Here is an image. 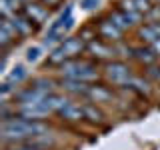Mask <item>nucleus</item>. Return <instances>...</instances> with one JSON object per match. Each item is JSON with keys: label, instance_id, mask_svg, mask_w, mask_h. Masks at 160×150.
I'll use <instances>...</instances> for the list:
<instances>
[{"label": "nucleus", "instance_id": "obj_22", "mask_svg": "<svg viewBox=\"0 0 160 150\" xmlns=\"http://www.w3.org/2000/svg\"><path fill=\"white\" fill-rule=\"evenodd\" d=\"M124 16H126V20L130 22V26L142 22V12H124Z\"/></svg>", "mask_w": 160, "mask_h": 150}, {"label": "nucleus", "instance_id": "obj_18", "mask_svg": "<svg viewBox=\"0 0 160 150\" xmlns=\"http://www.w3.org/2000/svg\"><path fill=\"white\" fill-rule=\"evenodd\" d=\"M82 108H84V118H88L90 122H102L104 120V114L100 112L94 104H86V106H82Z\"/></svg>", "mask_w": 160, "mask_h": 150}, {"label": "nucleus", "instance_id": "obj_8", "mask_svg": "<svg viewBox=\"0 0 160 150\" xmlns=\"http://www.w3.org/2000/svg\"><path fill=\"white\" fill-rule=\"evenodd\" d=\"M48 94H44L42 90H38L36 86H30V88H26V90H22V92H18L16 94V100L20 104H34V102H42L44 98H46Z\"/></svg>", "mask_w": 160, "mask_h": 150}, {"label": "nucleus", "instance_id": "obj_30", "mask_svg": "<svg viewBox=\"0 0 160 150\" xmlns=\"http://www.w3.org/2000/svg\"><path fill=\"white\" fill-rule=\"evenodd\" d=\"M156 2H160V0H156Z\"/></svg>", "mask_w": 160, "mask_h": 150}, {"label": "nucleus", "instance_id": "obj_11", "mask_svg": "<svg viewBox=\"0 0 160 150\" xmlns=\"http://www.w3.org/2000/svg\"><path fill=\"white\" fill-rule=\"evenodd\" d=\"M88 52L92 54V56H96V58H112L114 54V48H110L108 44H102V42H98V40H92V42H88Z\"/></svg>", "mask_w": 160, "mask_h": 150}, {"label": "nucleus", "instance_id": "obj_31", "mask_svg": "<svg viewBox=\"0 0 160 150\" xmlns=\"http://www.w3.org/2000/svg\"><path fill=\"white\" fill-rule=\"evenodd\" d=\"M158 8H160V6H158Z\"/></svg>", "mask_w": 160, "mask_h": 150}, {"label": "nucleus", "instance_id": "obj_26", "mask_svg": "<svg viewBox=\"0 0 160 150\" xmlns=\"http://www.w3.org/2000/svg\"><path fill=\"white\" fill-rule=\"evenodd\" d=\"M150 48H152L154 52H156L158 56H160V40H156V42H154V44H152V46H150Z\"/></svg>", "mask_w": 160, "mask_h": 150}, {"label": "nucleus", "instance_id": "obj_24", "mask_svg": "<svg viewBox=\"0 0 160 150\" xmlns=\"http://www.w3.org/2000/svg\"><path fill=\"white\" fill-rule=\"evenodd\" d=\"M98 2H100V0H82L80 4H82V8H86V10H94L98 6Z\"/></svg>", "mask_w": 160, "mask_h": 150}, {"label": "nucleus", "instance_id": "obj_10", "mask_svg": "<svg viewBox=\"0 0 160 150\" xmlns=\"http://www.w3.org/2000/svg\"><path fill=\"white\" fill-rule=\"evenodd\" d=\"M138 36L152 46L156 40H160V24L158 22H150L146 26H140L138 28Z\"/></svg>", "mask_w": 160, "mask_h": 150}, {"label": "nucleus", "instance_id": "obj_13", "mask_svg": "<svg viewBox=\"0 0 160 150\" xmlns=\"http://www.w3.org/2000/svg\"><path fill=\"white\" fill-rule=\"evenodd\" d=\"M42 102L50 108V112H60L62 108H66L70 104V100L66 96H62V94H48Z\"/></svg>", "mask_w": 160, "mask_h": 150}, {"label": "nucleus", "instance_id": "obj_5", "mask_svg": "<svg viewBox=\"0 0 160 150\" xmlns=\"http://www.w3.org/2000/svg\"><path fill=\"white\" fill-rule=\"evenodd\" d=\"M90 62H82V60H66L64 64H60V74L64 78H70V80H78L80 74L86 70Z\"/></svg>", "mask_w": 160, "mask_h": 150}, {"label": "nucleus", "instance_id": "obj_17", "mask_svg": "<svg viewBox=\"0 0 160 150\" xmlns=\"http://www.w3.org/2000/svg\"><path fill=\"white\" fill-rule=\"evenodd\" d=\"M10 20L14 22V26H16V30H18L20 36H28V34L34 30L32 22H30L26 16H14V18H10Z\"/></svg>", "mask_w": 160, "mask_h": 150}, {"label": "nucleus", "instance_id": "obj_16", "mask_svg": "<svg viewBox=\"0 0 160 150\" xmlns=\"http://www.w3.org/2000/svg\"><path fill=\"white\" fill-rule=\"evenodd\" d=\"M132 52H134V58H136L138 62L146 64V66H152V64L156 62V58H158V54L154 52L152 48H134Z\"/></svg>", "mask_w": 160, "mask_h": 150}, {"label": "nucleus", "instance_id": "obj_2", "mask_svg": "<svg viewBox=\"0 0 160 150\" xmlns=\"http://www.w3.org/2000/svg\"><path fill=\"white\" fill-rule=\"evenodd\" d=\"M84 48H86V46H84V40L80 38V36H78V38H66L52 54H50L48 62H50V64H64L68 58L78 56V54L82 52Z\"/></svg>", "mask_w": 160, "mask_h": 150}, {"label": "nucleus", "instance_id": "obj_20", "mask_svg": "<svg viewBox=\"0 0 160 150\" xmlns=\"http://www.w3.org/2000/svg\"><path fill=\"white\" fill-rule=\"evenodd\" d=\"M24 78H26V68H24V66H16L6 76V82L8 84H18V82H22Z\"/></svg>", "mask_w": 160, "mask_h": 150}, {"label": "nucleus", "instance_id": "obj_3", "mask_svg": "<svg viewBox=\"0 0 160 150\" xmlns=\"http://www.w3.org/2000/svg\"><path fill=\"white\" fill-rule=\"evenodd\" d=\"M104 76L116 86H128L130 80L134 78L130 68L124 62H108L106 68H104Z\"/></svg>", "mask_w": 160, "mask_h": 150}, {"label": "nucleus", "instance_id": "obj_14", "mask_svg": "<svg viewBox=\"0 0 160 150\" xmlns=\"http://www.w3.org/2000/svg\"><path fill=\"white\" fill-rule=\"evenodd\" d=\"M86 98H90V102H110L112 100V92L104 86H90Z\"/></svg>", "mask_w": 160, "mask_h": 150}, {"label": "nucleus", "instance_id": "obj_1", "mask_svg": "<svg viewBox=\"0 0 160 150\" xmlns=\"http://www.w3.org/2000/svg\"><path fill=\"white\" fill-rule=\"evenodd\" d=\"M48 132V126L36 120L12 118L2 122V138L4 142H22L26 138H36Z\"/></svg>", "mask_w": 160, "mask_h": 150}, {"label": "nucleus", "instance_id": "obj_23", "mask_svg": "<svg viewBox=\"0 0 160 150\" xmlns=\"http://www.w3.org/2000/svg\"><path fill=\"white\" fill-rule=\"evenodd\" d=\"M38 56H40V48H38V46L28 48V52H26V60H28V62H34V60H38Z\"/></svg>", "mask_w": 160, "mask_h": 150}, {"label": "nucleus", "instance_id": "obj_15", "mask_svg": "<svg viewBox=\"0 0 160 150\" xmlns=\"http://www.w3.org/2000/svg\"><path fill=\"white\" fill-rule=\"evenodd\" d=\"M60 116H62L64 120H68V122H78V120H82L84 118V108L82 106H76V104H72L70 102L66 108H62L60 110Z\"/></svg>", "mask_w": 160, "mask_h": 150}, {"label": "nucleus", "instance_id": "obj_25", "mask_svg": "<svg viewBox=\"0 0 160 150\" xmlns=\"http://www.w3.org/2000/svg\"><path fill=\"white\" fill-rule=\"evenodd\" d=\"M146 74H148L150 78H160V68H158V66H148Z\"/></svg>", "mask_w": 160, "mask_h": 150}, {"label": "nucleus", "instance_id": "obj_4", "mask_svg": "<svg viewBox=\"0 0 160 150\" xmlns=\"http://www.w3.org/2000/svg\"><path fill=\"white\" fill-rule=\"evenodd\" d=\"M50 114V108L44 102H34V104H24L20 106V116L26 118V120H42Z\"/></svg>", "mask_w": 160, "mask_h": 150}, {"label": "nucleus", "instance_id": "obj_6", "mask_svg": "<svg viewBox=\"0 0 160 150\" xmlns=\"http://www.w3.org/2000/svg\"><path fill=\"white\" fill-rule=\"evenodd\" d=\"M24 16H26L30 22H34V24H42L44 20L48 18V10L44 8V4L28 2L26 6H24Z\"/></svg>", "mask_w": 160, "mask_h": 150}, {"label": "nucleus", "instance_id": "obj_12", "mask_svg": "<svg viewBox=\"0 0 160 150\" xmlns=\"http://www.w3.org/2000/svg\"><path fill=\"white\" fill-rule=\"evenodd\" d=\"M62 88L70 94H78V96H86L88 90H90V84L86 82H80V80H70V78H64L62 80Z\"/></svg>", "mask_w": 160, "mask_h": 150}, {"label": "nucleus", "instance_id": "obj_27", "mask_svg": "<svg viewBox=\"0 0 160 150\" xmlns=\"http://www.w3.org/2000/svg\"><path fill=\"white\" fill-rule=\"evenodd\" d=\"M42 2H44V4H48V6H56L60 0H42Z\"/></svg>", "mask_w": 160, "mask_h": 150}, {"label": "nucleus", "instance_id": "obj_7", "mask_svg": "<svg viewBox=\"0 0 160 150\" xmlns=\"http://www.w3.org/2000/svg\"><path fill=\"white\" fill-rule=\"evenodd\" d=\"M98 34L102 38H106V40H112V42H118V40L122 38V30H120L110 18L102 20V22L98 24Z\"/></svg>", "mask_w": 160, "mask_h": 150}, {"label": "nucleus", "instance_id": "obj_9", "mask_svg": "<svg viewBox=\"0 0 160 150\" xmlns=\"http://www.w3.org/2000/svg\"><path fill=\"white\" fill-rule=\"evenodd\" d=\"M16 36H20V34H18L16 26H14V22L8 18H2V24H0V44L6 48Z\"/></svg>", "mask_w": 160, "mask_h": 150}, {"label": "nucleus", "instance_id": "obj_19", "mask_svg": "<svg viewBox=\"0 0 160 150\" xmlns=\"http://www.w3.org/2000/svg\"><path fill=\"white\" fill-rule=\"evenodd\" d=\"M110 20H112V22L116 24V26H118L120 30H122V32L130 28V22L126 20V16H124V12H122V10H114V12L110 14Z\"/></svg>", "mask_w": 160, "mask_h": 150}, {"label": "nucleus", "instance_id": "obj_28", "mask_svg": "<svg viewBox=\"0 0 160 150\" xmlns=\"http://www.w3.org/2000/svg\"><path fill=\"white\" fill-rule=\"evenodd\" d=\"M16 150H38V148H34V146H32V148H16Z\"/></svg>", "mask_w": 160, "mask_h": 150}, {"label": "nucleus", "instance_id": "obj_21", "mask_svg": "<svg viewBox=\"0 0 160 150\" xmlns=\"http://www.w3.org/2000/svg\"><path fill=\"white\" fill-rule=\"evenodd\" d=\"M128 86H130V88H134V90H138V92H148V84H146V82H142L140 78H132Z\"/></svg>", "mask_w": 160, "mask_h": 150}, {"label": "nucleus", "instance_id": "obj_29", "mask_svg": "<svg viewBox=\"0 0 160 150\" xmlns=\"http://www.w3.org/2000/svg\"><path fill=\"white\" fill-rule=\"evenodd\" d=\"M22 2H26V4H28V2H32V0H22Z\"/></svg>", "mask_w": 160, "mask_h": 150}]
</instances>
